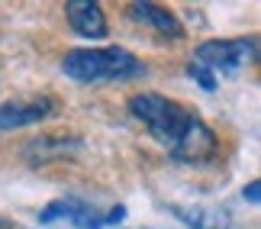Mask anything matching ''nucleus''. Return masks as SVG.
<instances>
[{"label": "nucleus", "instance_id": "1", "mask_svg": "<svg viewBox=\"0 0 261 229\" xmlns=\"http://www.w3.org/2000/svg\"><path fill=\"white\" fill-rule=\"evenodd\" d=\"M129 110L162 145L171 148L177 162H206L216 152V136L194 110L162 94H136Z\"/></svg>", "mask_w": 261, "mask_h": 229}, {"label": "nucleus", "instance_id": "2", "mask_svg": "<svg viewBox=\"0 0 261 229\" xmlns=\"http://www.w3.org/2000/svg\"><path fill=\"white\" fill-rule=\"evenodd\" d=\"M62 71L77 84H107L145 74V65L126 48H74L62 58Z\"/></svg>", "mask_w": 261, "mask_h": 229}, {"label": "nucleus", "instance_id": "3", "mask_svg": "<svg viewBox=\"0 0 261 229\" xmlns=\"http://www.w3.org/2000/svg\"><path fill=\"white\" fill-rule=\"evenodd\" d=\"M258 52V39H210V42H200L194 52V65L206 68L210 74H229L239 71L242 65H248Z\"/></svg>", "mask_w": 261, "mask_h": 229}, {"label": "nucleus", "instance_id": "4", "mask_svg": "<svg viewBox=\"0 0 261 229\" xmlns=\"http://www.w3.org/2000/svg\"><path fill=\"white\" fill-rule=\"evenodd\" d=\"M126 216L123 207H116L113 213H107V216H100L90 203L84 200H77V197H65V200H55V203H48L42 216L39 220L42 223H55V220H68V223H74V226H81V229H103L107 223H119Z\"/></svg>", "mask_w": 261, "mask_h": 229}, {"label": "nucleus", "instance_id": "5", "mask_svg": "<svg viewBox=\"0 0 261 229\" xmlns=\"http://www.w3.org/2000/svg\"><path fill=\"white\" fill-rule=\"evenodd\" d=\"M55 110L52 97H36V100H16V104H0V129H19L33 126L39 119H45Z\"/></svg>", "mask_w": 261, "mask_h": 229}, {"label": "nucleus", "instance_id": "6", "mask_svg": "<svg viewBox=\"0 0 261 229\" xmlns=\"http://www.w3.org/2000/svg\"><path fill=\"white\" fill-rule=\"evenodd\" d=\"M65 16L77 36H84V39H103L107 36V16L90 0H71V4H65Z\"/></svg>", "mask_w": 261, "mask_h": 229}, {"label": "nucleus", "instance_id": "7", "mask_svg": "<svg viewBox=\"0 0 261 229\" xmlns=\"http://www.w3.org/2000/svg\"><path fill=\"white\" fill-rule=\"evenodd\" d=\"M126 13H129V19H136V23L152 26L155 33H162L165 39H180L184 36V26L177 23V16L168 13V10L158 7V4H129Z\"/></svg>", "mask_w": 261, "mask_h": 229}, {"label": "nucleus", "instance_id": "8", "mask_svg": "<svg viewBox=\"0 0 261 229\" xmlns=\"http://www.w3.org/2000/svg\"><path fill=\"white\" fill-rule=\"evenodd\" d=\"M184 226L190 229H232V216L223 207H184V203H171L168 207Z\"/></svg>", "mask_w": 261, "mask_h": 229}, {"label": "nucleus", "instance_id": "9", "mask_svg": "<svg viewBox=\"0 0 261 229\" xmlns=\"http://www.w3.org/2000/svg\"><path fill=\"white\" fill-rule=\"evenodd\" d=\"M26 155H36L33 162H52V158L65 155V136H39L29 142Z\"/></svg>", "mask_w": 261, "mask_h": 229}, {"label": "nucleus", "instance_id": "10", "mask_svg": "<svg viewBox=\"0 0 261 229\" xmlns=\"http://www.w3.org/2000/svg\"><path fill=\"white\" fill-rule=\"evenodd\" d=\"M190 78H197V81H200V87H203V91H213V87H216V78L210 74L206 68L194 65V62H190Z\"/></svg>", "mask_w": 261, "mask_h": 229}, {"label": "nucleus", "instance_id": "11", "mask_svg": "<svg viewBox=\"0 0 261 229\" xmlns=\"http://www.w3.org/2000/svg\"><path fill=\"white\" fill-rule=\"evenodd\" d=\"M258 197H261V191H258V181H255V184H248V187H245V200L258 203Z\"/></svg>", "mask_w": 261, "mask_h": 229}, {"label": "nucleus", "instance_id": "12", "mask_svg": "<svg viewBox=\"0 0 261 229\" xmlns=\"http://www.w3.org/2000/svg\"><path fill=\"white\" fill-rule=\"evenodd\" d=\"M0 229H13V223H10V220H4V216H0Z\"/></svg>", "mask_w": 261, "mask_h": 229}]
</instances>
